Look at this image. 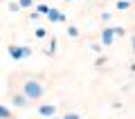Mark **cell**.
Instances as JSON below:
<instances>
[{
    "instance_id": "6da1fadb",
    "label": "cell",
    "mask_w": 135,
    "mask_h": 119,
    "mask_svg": "<svg viewBox=\"0 0 135 119\" xmlns=\"http://www.w3.org/2000/svg\"><path fill=\"white\" fill-rule=\"evenodd\" d=\"M23 92L29 97V99H36V97L43 95V86H41L38 81H27V83L23 86Z\"/></svg>"
},
{
    "instance_id": "7a4b0ae2",
    "label": "cell",
    "mask_w": 135,
    "mask_h": 119,
    "mask_svg": "<svg viewBox=\"0 0 135 119\" xmlns=\"http://www.w3.org/2000/svg\"><path fill=\"white\" fill-rule=\"evenodd\" d=\"M9 52L14 58H20V56H27L29 54V47H9Z\"/></svg>"
},
{
    "instance_id": "3957f363",
    "label": "cell",
    "mask_w": 135,
    "mask_h": 119,
    "mask_svg": "<svg viewBox=\"0 0 135 119\" xmlns=\"http://www.w3.org/2000/svg\"><path fill=\"white\" fill-rule=\"evenodd\" d=\"M38 112H41V115H47V117H50V115H54V106H43V108H38Z\"/></svg>"
},
{
    "instance_id": "277c9868",
    "label": "cell",
    "mask_w": 135,
    "mask_h": 119,
    "mask_svg": "<svg viewBox=\"0 0 135 119\" xmlns=\"http://www.w3.org/2000/svg\"><path fill=\"white\" fill-rule=\"evenodd\" d=\"M50 20H54V23L56 20H63V14L61 11H50Z\"/></svg>"
},
{
    "instance_id": "5b68a950",
    "label": "cell",
    "mask_w": 135,
    "mask_h": 119,
    "mask_svg": "<svg viewBox=\"0 0 135 119\" xmlns=\"http://www.w3.org/2000/svg\"><path fill=\"white\" fill-rule=\"evenodd\" d=\"M110 38H113V32H110V29H106V32H104V45L110 43Z\"/></svg>"
},
{
    "instance_id": "8992f818",
    "label": "cell",
    "mask_w": 135,
    "mask_h": 119,
    "mask_svg": "<svg viewBox=\"0 0 135 119\" xmlns=\"http://www.w3.org/2000/svg\"><path fill=\"white\" fill-rule=\"evenodd\" d=\"M14 101H16V106H25V97H16Z\"/></svg>"
},
{
    "instance_id": "52a82bcc",
    "label": "cell",
    "mask_w": 135,
    "mask_h": 119,
    "mask_svg": "<svg viewBox=\"0 0 135 119\" xmlns=\"http://www.w3.org/2000/svg\"><path fill=\"white\" fill-rule=\"evenodd\" d=\"M38 11H41V14H50V9H47L45 5H41V7H38Z\"/></svg>"
},
{
    "instance_id": "ba28073f",
    "label": "cell",
    "mask_w": 135,
    "mask_h": 119,
    "mask_svg": "<svg viewBox=\"0 0 135 119\" xmlns=\"http://www.w3.org/2000/svg\"><path fill=\"white\" fill-rule=\"evenodd\" d=\"M32 5V0H20V7H29Z\"/></svg>"
},
{
    "instance_id": "9c48e42d",
    "label": "cell",
    "mask_w": 135,
    "mask_h": 119,
    "mask_svg": "<svg viewBox=\"0 0 135 119\" xmlns=\"http://www.w3.org/2000/svg\"><path fill=\"white\" fill-rule=\"evenodd\" d=\"M65 119H79V117H77V115H68Z\"/></svg>"
}]
</instances>
